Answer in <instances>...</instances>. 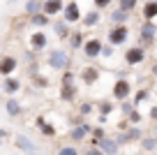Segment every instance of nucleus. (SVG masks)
<instances>
[{
  "label": "nucleus",
  "mask_w": 157,
  "mask_h": 155,
  "mask_svg": "<svg viewBox=\"0 0 157 155\" xmlns=\"http://www.w3.org/2000/svg\"><path fill=\"white\" fill-rule=\"evenodd\" d=\"M99 21H102V12L99 10H88L83 14V19H81V26H83V30H93V28H97L99 26Z\"/></svg>",
  "instance_id": "obj_14"
},
{
  "label": "nucleus",
  "mask_w": 157,
  "mask_h": 155,
  "mask_svg": "<svg viewBox=\"0 0 157 155\" xmlns=\"http://www.w3.org/2000/svg\"><path fill=\"white\" fill-rule=\"evenodd\" d=\"M93 123H88V121H83L81 125H76V127H69V134H67V139L72 141V144H83V141H88L90 139V134H93Z\"/></svg>",
  "instance_id": "obj_5"
},
{
  "label": "nucleus",
  "mask_w": 157,
  "mask_h": 155,
  "mask_svg": "<svg viewBox=\"0 0 157 155\" xmlns=\"http://www.w3.org/2000/svg\"><path fill=\"white\" fill-rule=\"evenodd\" d=\"M136 5H139V0H118V10L129 12V14L136 10Z\"/></svg>",
  "instance_id": "obj_33"
},
{
  "label": "nucleus",
  "mask_w": 157,
  "mask_h": 155,
  "mask_svg": "<svg viewBox=\"0 0 157 155\" xmlns=\"http://www.w3.org/2000/svg\"><path fill=\"white\" fill-rule=\"evenodd\" d=\"M42 2L44 0H25V5H23V14L25 16H35L42 12Z\"/></svg>",
  "instance_id": "obj_28"
},
{
  "label": "nucleus",
  "mask_w": 157,
  "mask_h": 155,
  "mask_svg": "<svg viewBox=\"0 0 157 155\" xmlns=\"http://www.w3.org/2000/svg\"><path fill=\"white\" fill-rule=\"evenodd\" d=\"M106 39H109L111 46H123L129 39V28L127 26H111L109 33H106Z\"/></svg>",
  "instance_id": "obj_6"
},
{
  "label": "nucleus",
  "mask_w": 157,
  "mask_h": 155,
  "mask_svg": "<svg viewBox=\"0 0 157 155\" xmlns=\"http://www.w3.org/2000/svg\"><path fill=\"white\" fill-rule=\"evenodd\" d=\"M35 127L39 130V134L44 137V139H56V137H58L56 125H53L51 121H46L44 116H37V118H35Z\"/></svg>",
  "instance_id": "obj_11"
},
{
  "label": "nucleus",
  "mask_w": 157,
  "mask_h": 155,
  "mask_svg": "<svg viewBox=\"0 0 157 155\" xmlns=\"http://www.w3.org/2000/svg\"><path fill=\"white\" fill-rule=\"evenodd\" d=\"M81 19H83V14H81V7H78L76 0H69V2H65L63 21H67L69 26H74V23H81Z\"/></svg>",
  "instance_id": "obj_9"
},
{
  "label": "nucleus",
  "mask_w": 157,
  "mask_h": 155,
  "mask_svg": "<svg viewBox=\"0 0 157 155\" xmlns=\"http://www.w3.org/2000/svg\"><path fill=\"white\" fill-rule=\"evenodd\" d=\"M10 137H12V132H10V130H5V127H0V139L5 141V139H10Z\"/></svg>",
  "instance_id": "obj_45"
},
{
  "label": "nucleus",
  "mask_w": 157,
  "mask_h": 155,
  "mask_svg": "<svg viewBox=\"0 0 157 155\" xmlns=\"http://www.w3.org/2000/svg\"><path fill=\"white\" fill-rule=\"evenodd\" d=\"M14 2H19V0H7V5H14Z\"/></svg>",
  "instance_id": "obj_50"
},
{
  "label": "nucleus",
  "mask_w": 157,
  "mask_h": 155,
  "mask_svg": "<svg viewBox=\"0 0 157 155\" xmlns=\"http://www.w3.org/2000/svg\"><path fill=\"white\" fill-rule=\"evenodd\" d=\"M2 144H5V141H2V139H0V146H2Z\"/></svg>",
  "instance_id": "obj_51"
},
{
  "label": "nucleus",
  "mask_w": 157,
  "mask_h": 155,
  "mask_svg": "<svg viewBox=\"0 0 157 155\" xmlns=\"http://www.w3.org/2000/svg\"><path fill=\"white\" fill-rule=\"evenodd\" d=\"M132 95H134V86H132L129 79H116V81H113L111 97L116 102H127V100H132Z\"/></svg>",
  "instance_id": "obj_2"
},
{
  "label": "nucleus",
  "mask_w": 157,
  "mask_h": 155,
  "mask_svg": "<svg viewBox=\"0 0 157 155\" xmlns=\"http://www.w3.org/2000/svg\"><path fill=\"white\" fill-rule=\"evenodd\" d=\"M95 111H97V104L90 102V100H81L76 104V113H78V116H83V118H88L90 113H95Z\"/></svg>",
  "instance_id": "obj_25"
},
{
  "label": "nucleus",
  "mask_w": 157,
  "mask_h": 155,
  "mask_svg": "<svg viewBox=\"0 0 157 155\" xmlns=\"http://www.w3.org/2000/svg\"><path fill=\"white\" fill-rule=\"evenodd\" d=\"M155 100H157V90H155Z\"/></svg>",
  "instance_id": "obj_52"
},
{
  "label": "nucleus",
  "mask_w": 157,
  "mask_h": 155,
  "mask_svg": "<svg viewBox=\"0 0 157 155\" xmlns=\"http://www.w3.org/2000/svg\"><path fill=\"white\" fill-rule=\"evenodd\" d=\"M139 148H141V153L155 155V153H157V137H155V134H148V132H146V137L139 141Z\"/></svg>",
  "instance_id": "obj_21"
},
{
  "label": "nucleus",
  "mask_w": 157,
  "mask_h": 155,
  "mask_svg": "<svg viewBox=\"0 0 157 155\" xmlns=\"http://www.w3.org/2000/svg\"><path fill=\"white\" fill-rule=\"evenodd\" d=\"M118 109H120L123 118H127V116H129V113H132L136 107H134V102H132V100H127V102H118Z\"/></svg>",
  "instance_id": "obj_34"
},
{
  "label": "nucleus",
  "mask_w": 157,
  "mask_h": 155,
  "mask_svg": "<svg viewBox=\"0 0 157 155\" xmlns=\"http://www.w3.org/2000/svg\"><path fill=\"white\" fill-rule=\"evenodd\" d=\"M97 148L102 150L104 155H120V146H118L116 137H104V139H99Z\"/></svg>",
  "instance_id": "obj_16"
},
{
  "label": "nucleus",
  "mask_w": 157,
  "mask_h": 155,
  "mask_svg": "<svg viewBox=\"0 0 157 155\" xmlns=\"http://www.w3.org/2000/svg\"><path fill=\"white\" fill-rule=\"evenodd\" d=\"M127 130H129V121L127 118H123V121L116 123V132H127Z\"/></svg>",
  "instance_id": "obj_40"
},
{
  "label": "nucleus",
  "mask_w": 157,
  "mask_h": 155,
  "mask_svg": "<svg viewBox=\"0 0 157 155\" xmlns=\"http://www.w3.org/2000/svg\"><path fill=\"white\" fill-rule=\"evenodd\" d=\"M90 137L99 141V139H104V137H109V134H106V130H104V125H95V127H93V134H90Z\"/></svg>",
  "instance_id": "obj_37"
},
{
  "label": "nucleus",
  "mask_w": 157,
  "mask_h": 155,
  "mask_svg": "<svg viewBox=\"0 0 157 155\" xmlns=\"http://www.w3.org/2000/svg\"><path fill=\"white\" fill-rule=\"evenodd\" d=\"M111 2L113 0H93V5H95V10H109V7H111Z\"/></svg>",
  "instance_id": "obj_39"
},
{
  "label": "nucleus",
  "mask_w": 157,
  "mask_h": 155,
  "mask_svg": "<svg viewBox=\"0 0 157 155\" xmlns=\"http://www.w3.org/2000/svg\"><path fill=\"white\" fill-rule=\"evenodd\" d=\"M113 51H116V49H113L111 44H104V49H102V56H99V58H111V56H113Z\"/></svg>",
  "instance_id": "obj_41"
},
{
  "label": "nucleus",
  "mask_w": 157,
  "mask_h": 155,
  "mask_svg": "<svg viewBox=\"0 0 157 155\" xmlns=\"http://www.w3.org/2000/svg\"><path fill=\"white\" fill-rule=\"evenodd\" d=\"M125 137H127L129 144H139V141L146 137V130H141V125H129V130L125 132Z\"/></svg>",
  "instance_id": "obj_26"
},
{
  "label": "nucleus",
  "mask_w": 157,
  "mask_h": 155,
  "mask_svg": "<svg viewBox=\"0 0 157 155\" xmlns=\"http://www.w3.org/2000/svg\"><path fill=\"white\" fill-rule=\"evenodd\" d=\"M150 77H155V79H157V63H152V67H150Z\"/></svg>",
  "instance_id": "obj_47"
},
{
  "label": "nucleus",
  "mask_w": 157,
  "mask_h": 155,
  "mask_svg": "<svg viewBox=\"0 0 157 155\" xmlns=\"http://www.w3.org/2000/svg\"><path fill=\"white\" fill-rule=\"evenodd\" d=\"M30 81H33V86L37 88V90H46V88L51 86V79L44 77V74H37V77H33Z\"/></svg>",
  "instance_id": "obj_31"
},
{
  "label": "nucleus",
  "mask_w": 157,
  "mask_h": 155,
  "mask_svg": "<svg viewBox=\"0 0 157 155\" xmlns=\"http://www.w3.org/2000/svg\"><path fill=\"white\" fill-rule=\"evenodd\" d=\"M14 146H16V148H19L23 155H25V153H35V150H39V146L35 144L30 137H25V134H16V137H14Z\"/></svg>",
  "instance_id": "obj_15"
},
{
  "label": "nucleus",
  "mask_w": 157,
  "mask_h": 155,
  "mask_svg": "<svg viewBox=\"0 0 157 155\" xmlns=\"http://www.w3.org/2000/svg\"><path fill=\"white\" fill-rule=\"evenodd\" d=\"M19 70V60L16 56H0V77H12Z\"/></svg>",
  "instance_id": "obj_13"
},
{
  "label": "nucleus",
  "mask_w": 157,
  "mask_h": 155,
  "mask_svg": "<svg viewBox=\"0 0 157 155\" xmlns=\"http://www.w3.org/2000/svg\"><path fill=\"white\" fill-rule=\"evenodd\" d=\"M139 155H148V153H139Z\"/></svg>",
  "instance_id": "obj_53"
},
{
  "label": "nucleus",
  "mask_w": 157,
  "mask_h": 155,
  "mask_svg": "<svg viewBox=\"0 0 157 155\" xmlns=\"http://www.w3.org/2000/svg\"><path fill=\"white\" fill-rule=\"evenodd\" d=\"M129 12H123V10H111L109 12V21H111L113 26H127V21H129Z\"/></svg>",
  "instance_id": "obj_23"
},
{
  "label": "nucleus",
  "mask_w": 157,
  "mask_h": 155,
  "mask_svg": "<svg viewBox=\"0 0 157 155\" xmlns=\"http://www.w3.org/2000/svg\"><path fill=\"white\" fill-rule=\"evenodd\" d=\"M46 65L56 72H65L72 67V56L67 49H49L46 51Z\"/></svg>",
  "instance_id": "obj_1"
},
{
  "label": "nucleus",
  "mask_w": 157,
  "mask_h": 155,
  "mask_svg": "<svg viewBox=\"0 0 157 155\" xmlns=\"http://www.w3.org/2000/svg\"><path fill=\"white\" fill-rule=\"evenodd\" d=\"M127 121H129V125H141L143 123V113L139 111V109H134V111L127 116Z\"/></svg>",
  "instance_id": "obj_36"
},
{
  "label": "nucleus",
  "mask_w": 157,
  "mask_h": 155,
  "mask_svg": "<svg viewBox=\"0 0 157 155\" xmlns=\"http://www.w3.org/2000/svg\"><path fill=\"white\" fill-rule=\"evenodd\" d=\"M56 155H81V150L76 144H63L56 148Z\"/></svg>",
  "instance_id": "obj_30"
},
{
  "label": "nucleus",
  "mask_w": 157,
  "mask_h": 155,
  "mask_svg": "<svg viewBox=\"0 0 157 155\" xmlns=\"http://www.w3.org/2000/svg\"><path fill=\"white\" fill-rule=\"evenodd\" d=\"M28 21H30L33 28H46V26H51V16L44 14V12H39V14H35V16H28Z\"/></svg>",
  "instance_id": "obj_27"
},
{
  "label": "nucleus",
  "mask_w": 157,
  "mask_h": 155,
  "mask_svg": "<svg viewBox=\"0 0 157 155\" xmlns=\"http://www.w3.org/2000/svg\"><path fill=\"white\" fill-rule=\"evenodd\" d=\"M2 107H5V113L10 118H21V116H23V104H21L16 97H7Z\"/></svg>",
  "instance_id": "obj_17"
},
{
  "label": "nucleus",
  "mask_w": 157,
  "mask_h": 155,
  "mask_svg": "<svg viewBox=\"0 0 157 155\" xmlns=\"http://www.w3.org/2000/svg\"><path fill=\"white\" fill-rule=\"evenodd\" d=\"M148 118H150L152 123H157V104H152V107L148 109Z\"/></svg>",
  "instance_id": "obj_44"
},
{
  "label": "nucleus",
  "mask_w": 157,
  "mask_h": 155,
  "mask_svg": "<svg viewBox=\"0 0 157 155\" xmlns=\"http://www.w3.org/2000/svg\"><path fill=\"white\" fill-rule=\"evenodd\" d=\"M99 77H102V70L97 67V65H83V67L78 70V81L83 83V86H95V83L99 81Z\"/></svg>",
  "instance_id": "obj_7"
},
{
  "label": "nucleus",
  "mask_w": 157,
  "mask_h": 155,
  "mask_svg": "<svg viewBox=\"0 0 157 155\" xmlns=\"http://www.w3.org/2000/svg\"><path fill=\"white\" fill-rule=\"evenodd\" d=\"M21 88H23V83H21L16 77H5L2 79V93H5L7 97H14Z\"/></svg>",
  "instance_id": "obj_20"
},
{
  "label": "nucleus",
  "mask_w": 157,
  "mask_h": 155,
  "mask_svg": "<svg viewBox=\"0 0 157 155\" xmlns=\"http://www.w3.org/2000/svg\"><path fill=\"white\" fill-rule=\"evenodd\" d=\"M60 83H76V72H74L72 67L60 72Z\"/></svg>",
  "instance_id": "obj_35"
},
{
  "label": "nucleus",
  "mask_w": 157,
  "mask_h": 155,
  "mask_svg": "<svg viewBox=\"0 0 157 155\" xmlns=\"http://www.w3.org/2000/svg\"><path fill=\"white\" fill-rule=\"evenodd\" d=\"M25 155H42V153H39V150H35V153H25Z\"/></svg>",
  "instance_id": "obj_49"
},
{
  "label": "nucleus",
  "mask_w": 157,
  "mask_h": 155,
  "mask_svg": "<svg viewBox=\"0 0 157 155\" xmlns=\"http://www.w3.org/2000/svg\"><path fill=\"white\" fill-rule=\"evenodd\" d=\"M63 10H65V2H63V0H44V2H42V12L49 14L51 19L58 16V14H63Z\"/></svg>",
  "instance_id": "obj_19"
},
{
  "label": "nucleus",
  "mask_w": 157,
  "mask_h": 155,
  "mask_svg": "<svg viewBox=\"0 0 157 155\" xmlns=\"http://www.w3.org/2000/svg\"><path fill=\"white\" fill-rule=\"evenodd\" d=\"M102 49H104V42L99 37H90V39H86V44H83V58L86 60H95V58H99L102 56Z\"/></svg>",
  "instance_id": "obj_8"
},
{
  "label": "nucleus",
  "mask_w": 157,
  "mask_h": 155,
  "mask_svg": "<svg viewBox=\"0 0 157 155\" xmlns=\"http://www.w3.org/2000/svg\"><path fill=\"white\" fill-rule=\"evenodd\" d=\"M81 155H104V153H102V150L97 148V146H88V148H86V150H83Z\"/></svg>",
  "instance_id": "obj_43"
},
{
  "label": "nucleus",
  "mask_w": 157,
  "mask_h": 155,
  "mask_svg": "<svg viewBox=\"0 0 157 155\" xmlns=\"http://www.w3.org/2000/svg\"><path fill=\"white\" fill-rule=\"evenodd\" d=\"M46 46H49V37H46L44 30H35V33H30L28 49H33V51H37V54H42V51H46Z\"/></svg>",
  "instance_id": "obj_10"
},
{
  "label": "nucleus",
  "mask_w": 157,
  "mask_h": 155,
  "mask_svg": "<svg viewBox=\"0 0 157 155\" xmlns=\"http://www.w3.org/2000/svg\"><path fill=\"white\" fill-rule=\"evenodd\" d=\"M123 60H125V65H127L129 70L139 67V65H143V63H146V49H143L141 44L127 46V49H125V54H123Z\"/></svg>",
  "instance_id": "obj_4"
},
{
  "label": "nucleus",
  "mask_w": 157,
  "mask_h": 155,
  "mask_svg": "<svg viewBox=\"0 0 157 155\" xmlns=\"http://www.w3.org/2000/svg\"><path fill=\"white\" fill-rule=\"evenodd\" d=\"M106 121H109V116H99L97 113V125H106Z\"/></svg>",
  "instance_id": "obj_46"
},
{
  "label": "nucleus",
  "mask_w": 157,
  "mask_h": 155,
  "mask_svg": "<svg viewBox=\"0 0 157 155\" xmlns=\"http://www.w3.org/2000/svg\"><path fill=\"white\" fill-rule=\"evenodd\" d=\"M51 28H53L56 37H58V39H63V42H67V39H69V35H72V28H69V23H67V21H56V23L51 26Z\"/></svg>",
  "instance_id": "obj_22"
},
{
  "label": "nucleus",
  "mask_w": 157,
  "mask_h": 155,
  "mask_svg": "<svg viewBox=\"0 0 157 155\" xmlns=\"http://www.w3.org/2000/svg\"><path fill=\"white\" fill-rule=\"evenodd\" d=\"M116 141H118V146H120V148L129 144V141H127V137H125V132H116Z\"/></svg>",
  "instance_id": "obj_42"
},
{
  "label": "nucleus",
  "mask_w": 157,
  "mask_h": 155,
  "mask_svg": "<svg viewBox=\"0 0 157 155\" xmlns=\"http://www.w3.org/2000/svg\"><path fill=\"white\" fill-rule=\"evenodd\" d=\"M23 60L28 65H33V63H37V51H33V49H28V51H23Z\"/></svg>",
  "instance_id": "obj_38"
},
{
  "label": "nucleus",
  "mask_w": 157,
  "mask_h": 155,
  "mask_svg": "<svg viewBox=\"0 0 157 155\" xmlns=\"http://www.w3.org/2000/svg\"><path fill=\"white\" fill-rule=\"evenodd\" d=\"M141 16H143V21H155L157 19V0H148V2H143Z\"/></svg>",
  "instance_id": "obj_24"
},
{
  "label": "nucleus",
  "mask_w": 157,
  "mask_h": 155,
  "mask_svg": "<svg viewBox=\"0 0 157 155\" xmlns=\"http://www.w3.org/2000/svg\"><path fill=\"white\" fill-rule=\"evenodd\" d=\"M155 42H157V23L155 21H143V26L139 28L136 44H141L143 49H150V46H155Z\"/></svg>",
  "instance_id": "obj_3"
},
{
  "label": "nucleus",
  "mask_w": 157,
  "mask_h": 155,
  "mask_svg": "<svg viewBox=\"0 0 157 155\" xmlns=\"http://www.w3.org/2000/svg\"><path fill=\"white\" fill-rule=\"evenodd\" d=\"M148 97H150V88H139L136 93L132 95V102H134V107H139L141 102H146Z\"/></svg>",
  "instance_id": "obj_32"
},
{
  "label": "nucleus",
  "mask_w": 157,
  "mask_h": 155,
  "mask_svg": "<svg viewBox=\"0 0 157 155\" xmlns=\"http://www.w3.org/2000/svg\"><path fill=\"white\" fill-rule=\"evenodd\" d=\"M60 102H65V104L78 102V86L76 83H60Z\"/></svg>",
  "instance_id": "obj_12"
},
{
  "label": "nucleus",
  "mask_w": 157,
  "mask_h": 155,
  "mask_svg": "<svg viewBox=\"0 0 157 155\" xmlns=\"http://www.w3.org/2000/svg\"><path fill=\"white\" fill-rule=\"evenodd\" d=\"M86 33H83V28H78V30H72V35H69V39H67V46L72 49V51H81L83 49V44H86Z\"/></svg>",
  "instance_id": "obj_18"
},
{
  "label": "nucleus",
  "mask_w": 157,
  "mask_h": 155,
  "mask_svg": "<svg viewBox=\"0 0 157 155\" xmlns=\"http://www.w3.org/2000/svg\"><path fill=\"white\" fill-rule=\"evenodd\" d=\"M150 134H155V137H157V123H152V130H150Z\"/></svg>",
  "instance_id": "obj_48"
},
{
  "label": "nucleus",
  "mask_w": 157,
  "mask_h": 155,
  "mask_svg": "<svg viewBox=\"0 0 157 155\" xmlns=\"http://www.w3.org/2000/svg\"><path fill=\"white\" fill-rule=\"evenodd\" d=\"M113 111H116V102H111V100H99L97 102V113L99 116H111Z\"/></svg>",
  "instance_id": "obj_29"
}]
</instances>
